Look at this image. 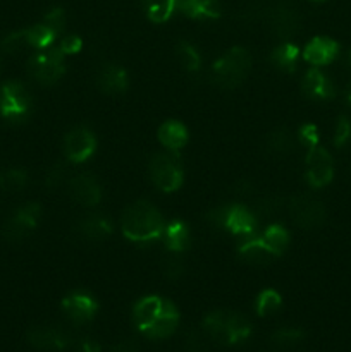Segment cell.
Here are the masks:
<instances>
[{"label": "cell", "instance_id": "484cf974", "mask_svg": "<svg viewBox=\"0 0 351 352\" xmlns=\"http://www.w3.org/2000/svg\"><path fill=\"white\" fill-rule=\"evenodd\" d=\"M181 0H141L145 14L148 19L155 24H162L172 17V14L178 10Z\"/></svg>", "mask_w": 351, "mask_h": 352}, {"label": "cell", "instance_id": "e575fe53", "mask_svg": "<svg viewBox=\"0 0 351 352\" xmlns=\"http://www.w3.org/2000/svg\"><path fill=\"white\" fill-rule=\"evenodd\" d=\"M274 342L282 344V346H288V344H296L303 339V332L299 329H292V327H288V329H279L277 332L272 336Z\"/></svg>", "mask_w": 351, "mask_h": 352}, {"label": "cell", "instance_id": "30bf717a", "mask_svg": "<svg viewBox=\"0 0 351 352\" xmlns=\"http://www.w3.org/2000/svg\"><path fill=\"white\" fill-rule=\"evenodd\" d=\"M41 206L38 203H26V205L19 206L16 212L10 215L6 226L2 229V237L9 243H19V241L26 239L34 229H36L38 222H40Z\"/></svg>", "mask_w": 351, "mask_h": 352}, {"label": "cell", "instance_id": "ba28073f", "mask_svg": "<svg viewBox=\"0 0 351 352\" xmlns=\"http://www.w3.org/2000/svg\"><path fill=\"white\" fill-rule=\"evenodd\" d=\"M31 95L19 81H7L0 88V116L9 122H23L31 112Z\"/></svg>", "mask_w": 351, "mask_h": 352}, {"label": "cell", "instance_id": "cb8c5ba5", "mask_svg": "<svg viewBox=\"0 0 351 352\" xmlns=\"http://www.w3.org/2000/svg\"><path fill=\"white\" fill-rule=\"evenodd\" d=\"M188 129H186L184 124H181L179 120H167V122H164L158 127V141H160L167 150H181V148L188 143Z\"/></svg>", "mask_w": 351, "mask_h": 352}, {"label": "cell", "instance_id": "2e32d148", "mask_svg": "<svg viewBox=\"0 0 351 352\" xmlns=\"http://www.w3.org/2000/svg\"><path fill=\"white\" fill-rule=\"evenodd\" d=\"M26 339L40 351H64L71 344L69 333L55 327H33L28 330Z\"/></svg>", "mask_w": 351, "mask_h": 352}, {"label": "cell", "instance_id": "8d00e7d4", "mask_svg": "<svg viewBox=\"0 0 351 352\" xmlns=\"http://www.w3.org/2000/svg\"><path fill=\"white\" fill-rule=\"evenodd\" d=\"M64 175H65V167L61 164V162H57V164L52 165L50 168H48L47 175H45V184H47V188H58V186L64 182Z\"/></svg>", "mask_w": 351, "mask_h": 352}, {"label": "cell", "instance_id": "5bb4252c", "mask_svg": "<svg viewBox=\"0 0 351 352\" xmlns=\"http://www.w3.org/2000/svg\"><path fill=\"white\" fill-rule=\"evenodd\" d=\"M96 309H98V305L86 292H71L62 299V311L71 322L78 325L92 322L96 315Z\"/></svg>", "mask_w": 351, "mask_h": 352}, {"label": "cell", "instance_id": "83f0119b", "mask_svg": "<svg viewBox=\"0 0 351 352\" xmlns=\"http://www.w3.org/2000/svg\"><path fill=\"white\" fill-rule=\"evenodd\" d=\"M260 237L264 239V243L267 244L268 250H270L277 258L282 256L284 251L288 250L289 234L288 230H286L282 226H279V223H272V226H268Z\"/></svg>", "mask_w": 351, "mask_h": 352}, {"label": "cell", "instance_id": "f546056e", "mask_svg": "<svg viewBox=\"0 0 351 352\" xmlns=\"http://www.w3.org/2000/svg\"><path fill=\"white\" fill-rule=\"evenodd\" d=\"M28 174L21 168H7L0 172V189L2 191L16 192L26 188Z\"/></svg>", "mask_w": 351, "mask_h": 352}, {"label": "cell", "instance_id": "8fae6325", "mask_svg": "<svg viewBox=\"0 0 351 352\" xmlns=\"http://www.w3.org/2000/svg\"><path fill=\"white\" fill-rule=\"evenodd\" d=\"M305 179L310 188L320 189L326 188L334 177V162L329 151L322 146L308 148L305 158Z\"/></svg>", "mask_w": 351, "mask_h": 352}, {"label": "cell", "instance_id": "836d02e7", "mask_svg": "<svg viewBox=\"0 0 351 352\" xmlns=\"http://www.w3.org/2000/svg\"><path fill=\"white\" fill-rule=\"evenodd\" d=\"M351 138V120L348 117H339L336 124V131H334V144L337 148L344 146Z\"/></svg>", "mask_w": 351, "mask_h": 352}, {"label": "cell", "instance_id": "277c9868", "mask_svg": "<svg viewBox=\"0 0 351 352\" xmlns=\"http://www.w3.org/2000/svg\"><path fill=\"white\" fill-rule=\"evenodd\" d=\"M203 329L217 342L234 346L250 337L251 323L240 313L212 311L203 320Z\"/></svg>", "mask_w": 351, "mask_h": 352}, {"label": "cell", "instance_id": "7c38bea8", "mask_svg": "<svg viewBox=\"0 0 351 352\" xmlns=\"http://www.w3.org/2000/svg\"><path fill=\"white\" fill-rule=\"evenodd\" d=\"M265 19H267L272 34L282 41L291 40L299 31V26H301L298 10L288 2H279L275 6L268 7Z\"/></svg>", "mask_w": 351, "mask_h": 352}, {"label": "cell", "instance_id": "d590c367", "mask_svg": "<svg viewBox=\"0 0 351 352\" xmlns=\"http://www.w3.org/2000/svg\"><path fill=\"white\" fill-rule=\"evenodd\" d=\"M298 138L306 148H313L319 144V129L313 124H303L298 131Z\"/></svg>", "mask_w": 351, "mask_h": 352}, {"label": "cell", "instance_id": "3957f363", "mask_svg": "<svg viewBox=\"0 0 351 352\" xmlns=\"http://www.w3.org/2000/svg\"><path fill=\"white\" fill-rule=\"evenodd\" d=\"M251 69V55L246 48L233 47L212 65V81L222 89L241 86Z\"/></svg>", "mask_w": 351, "mask_h": 352}, {"label": "cell", "instance_id": "d6986e66", "mask_svg": "<svg viewBox=\"0 0 351 352\" xmlns=\"http://www.w3.org/2000/svg\"><path fill=\"white\" fill-rule=\"evenodd\" d=\"M301 91L312 100H330L336 95V88L330 79L317 67H312L305 74L301 81Z\"/></svg>", "mask_w": 351, "mask_h": 352}, {"label": "cell", "instance_id": "52a82bcc", "mask_svg": "<svg viewBox=\"0 0 351 352\" xmlns=\"http://www.w3.org/2000/svg\"><path fill=\"white\" fill-rule=\"evenodd\" d=\"M65 55L58 47H50L47 50H38L28 60V74L43 86L55 85L65 74Z\"/></svg>", "mask_w": 351, "mask_h": 352}, {"label": "cell", "instance_id": "d4e9b609", "mask_svg": "<svg viewBox=\"0 0 351 352\" xmlns=\"http://www.w3.org/2000/svg\"><path fill=\"white\" fill-rule=\"evenodd\" d=\"M58 34L61 33L54 26L45 23V21L24 30V38H26L28 47L34 48V50H47V48H50Z\"/></svg>", "mask_w": 351, "mask_h": 352}, {"label": "cell", "instance_id": "e0dca14e", "mask_svg": "<svg viewBox=\"0 0 351 352\" xmlns=\"http://www.w3.org/2000/svg\"><path fill=\"white\" fill-rule=\"evenodd\" d=\"M337 54H339V45H337V41L326 36L313 38L303 48V58L310 65H313V67L330 64L337 57Z\"/></svg>", "mask_w": 351, "mask_h": 352}, {"label": "cell", "instance_id": "6da1fadb", "mask_svg": "<svg viewBox=\"0 0 351 352\" xmlns=\"http://www.w3.org/2000/svg\"><path fill=\"white\" fill-rule=\"evenodd\" d=\"M134 325L148 339H167L179 325V311L169 299L160 296H147L133 308Z\"/></svg>", "mask_w": 351, "mask_h": 352}, {"label": "cell", "instance_id": "d6a6232c", "mask_svg": "<svg viewBox=\"0 0 351 352\" xmlns=\"http://www.w3.org/2000/svg\"><path fill=\"white\" fill-rule=\"evenodd\" d=\"M0 47H2V50L7 52V54H16V52L23 50L24 47H28L26 38H24V30L14 31V33L7 34L2 40V43H0Z\"/></svg>", "mask_w": 351, "mask_h": 352}, {"label": "cell", "instance_id": "44dd1931", "mask_svg": "<svg viewBox=\"0 0 351 352\" xmlns=\"http://www.w3.org/2000/svg\"><path fill=\"white\" fill-rule=\"evenodd\" d=\"M178 12L195 21L217 19L220 17V2L219 0H181Z\"/></svg>", "mask_w": 351, "mask_h": 352}, {"label": "cell", "instance_id": "bcb514c9", "mask_svg": "<svg viewBox=\"0 0 351 352\" xmlns=\"http://www.w3.org/2000/svg\"><path fill=\"white\" fill-rule=\"evenodd\" d=\"M313 2H326V0H313Z\"/></svg>", "mask_w": 351, "mask_h": 352}, {"label": "cell", "instance_id": "4316f807", "mask_svg": "<svg viewBox=\"0 0 351 352\" xmlns=\"http://www.w3.org/2000/svg\"><path fill=\"white\" fill-rule=\"evenodd\" d=\"M298 57L299 48L295 43H291V41H282L270 54V60L274 62L275 67L284 72H295L296 64H298Z\"/></svg>", "mask_w": 351, "mask_h": 352}, {"label": "cell", "instance_id": "7402d4cb", "mask_svg": "<svg viewBox=\"0 0 351 352\" xmlns=\"http://www.w3.org/2000/svg\"><path fill=\"white\" fill-rule=\"evenodd\" d=\"M237 253L240 256L243 258L244 261L253 265H265L268 261H272L275 256L270 250L267 248V244L264 243L260 236H251V237H244L243 243L240 244L237 248Z\"/></svg>", "mask_w": 351, "mask_h": 352}, {"label": "cell", "instance_id": "f6af8a7d", "mask_svg": "<svg viewBox=\"0 0 351 352\" xmlns=\"http://www.w3.org/2000/svg\"><path fill=\"white\" fill-rule=\"evenodd\" d=\"M346 65H348V69L351 71V50L346 54Z\"/></svg>", "mask_w": 351, "mask_h": 352}, {"label": "cell", "instance_id": "ffe728a7", "mask_svg": "<svg viewBox=\"0 0 351 352\" xmlns=\"http://www.w3.org/2000/svg\"><path fill=\"white\" fill-rule=\"evenodd\" d=\"M76 234L89 243H102L112 234V226L102 215H86L74 227Z\"/></svg>", "mask_w": 351, "mask_h": 352}, {"label": "cell", "instance_id": "ee69618b", "mask_svg": "<svg viewBox=\"0 0 351 352\" xmlns=\"http://www.w3.org/2000/svg\"><path fill=\"white\" fill-rule=\"evenodd\" d=\"M344 98H346V102L350 103V105H351V85L348 86L346 91H344Z\"/></svg>", "mask_w": 351, "mask_h": 352}, {"label": "cell", "instance_id": "7bdbcfd3", "mask_svg": "<svg viewBox=\"0 0 351 352\" xmlns=\"http://www.w3.org/2000/svg\"><path fill=\"white\" fill-rule=\"evenodd\" d=\"M186 340H188V349L189 351H198L200 346H202V342H200V337L196 336L195 332L189 333L188 339H186Z\"/></svg>", "mask_w": 351, "mask_h": 352}, {"label": "cell", "instance_id": "9c48e42d", "mask_svg": "<svg viewBox=\"0 0 351 352\" xmlns=\"http://www.w3.org/2000/svg\"><path fill=\"white\" fill-rule=\"evenodd\" d=\"M288 210L289 215H291V220L299 229H319L327 220L326 205L312 195H298L295 198H291Z\"/></svg>", "mask_w": 351, "mask_h": 352}, {"label": "cell", "instance_id": "f35d334b", "mask_svg": "<svg viewBox=\"0 0 351 352\" xmlns=\"http://www.w3.org/2000/svg\"><path fill=\"white\" fill-rule=\"evenodd\" d=\"M81 47H83L81 38L76 36V34H69V36L62 38L61 45H58V50H61L64 55H74L81 50Z\"/></svg>", "mask_w": 351, "mask_h": 352}, {"label": "cell", "instance_id": "9a60e30c", "mask_svg": "<svg viewBox=\"0 0 351 352\" xmlns=\"http://www.w3.org/2000/svg\"><path fill=\"white\" fill-rule=\"evenodd\" d=\"M72 199L86 208H93L102 201V186L92 174H78L69 181Z\"/></svg>", "mask_w": 351, "mask_h": 352}, {"label": "cell", "instance_id": "b9f144b4", "mask_svg": "<svg viewBox=\"0 0 351 352\" xmlns=\"http://www.w3.org/2000/svg\"><path fill=\"white\" fill-rule=\"evenodd\" d=\"M81 352H102V347L96 340L93 339H85L81 342Z\"/></svg>", "mask_w": 351, "mask_h": 352}, {"label": "cell", "instance_id": "603a6c76", "mask_svg": "<svg viewBox=\"0 0 351 352\" xmlns=\"http://www.w3.org/2000/svg\"><path fill=\"white\" fill-rule=\"evenodd\" d=\"M165 248L171 253H182L189 248L191 236H189V227L182 220H174L169 226H165L164 234H162Z\"/></svg>", "mask_w": 351, "mask_h": 352}, {"label": "cell", "instance_id": "5b68a950", "mask_svg": "<svg viewBox=\"0 0 351 352\" xmlns=\"http://www.w3.org/2000/svg\"><path fill=\"white\" fill-rule=\"evenodd\" d=\"M206 220L210 226L215 229L229 230L234 236L241 237H251L255 236V230L258 227V219L250 208L240 205H231V206H219L213 208L212 212L206 215Z\"/></svg>", "mask_w": 351, "mask_h": 352}, {"label": "cell", "instance_id": "74e56055", "mask_svg": "<svg viewBox=\"0 0 351 352\" xmlns=\"http://www.w3.org/2000/svg\"><path fill=\"white\" fill-rule=\"evenodd\" d=\"M176 254L178 253H174L172 256L165 258L164 265H162V268H164V274L167 275L169 278H179L182 275V272H184V265H182V261L179 260Z\"/></svg>", "mask_w": 351, "mask_h": 352}, {"label": "cell", "instance_id": "ab89813d", "mask_svg": "<svg viewBox=\"0 0 351 352\" xmlns=\"http://www.w3.org/2000/svg\"><path fill=\"white\" fill-rule=\"evenodd\" d=\"M43 21H45V23L50 24V26H54L55 30L58 31V33H62V30H64V26H65V14H64V10L58 9V7H55V9L48 10V12L45 14Z\"/></svg>", "mask_w": 351, "mask_h": 352}, {"label": "cell", "instance_id": "f1b7e54d", "mask_svg": "<svg viewBox=\"0 0 351 352\" xmlns=\"http://www.w3.org/2000/svg\"><path fill=\"white\" fill-rule=\"evenodd\" d=\"M176 55H178L182 67L189 72H196L200 69V65H202V55H200V52L189 41H179L178 47H176Z\"/></svg>", "mask_w": 351, "mask_h": 352}, {"label": "cell", "instance_id": "1f68e13d", "mask_svg": "<svg viewBox=\"0 0 351 352\" xmlns=\"http://www.w3.org/2000/svg\"><path fill=\"white\" fill-rule=\"evenodd\" d=\"M282 306V299L279 296V292L272 291V289H265L258 294L257 305H255V309L260 316H268L274 315L279 308Z\"/></svg>", "mask_w": 351, "mask_h": 352}, {"label": "cell", "instance_id": "ac0fdd59", "mask_svg": "<svg viewBox=\"0 0 351 352\" xmlns=\"http://www.w3.org/2000/svg\"><path fill=\"white\" fill-rule=\"evenodd\" d=\"M96 86L105 95H124L129 86V78L120 65L105 64L96 74Z\"/></svg>", "mask_w": 351, "mask_h": 352}, {"label": "cell", "instance_id": "4dcf8cb0", "mask_svg": "<svg viewBox=\"0 0 351 352\" xmlns=\"http://www.w3.org/2000/svg\"><path fill=\"white\" fill-rule=\"evenodd\" d=\"M267 148L270 153L275 155L289 153L292 150V134L284 127L272 131L267 138Z\"/></svg>", "mask_w": 351, "mask_h": 352}, {"label": "cell", "instance_id": "60d3db41", "mask_svg": "<svg viewBox=\"0 0 351 352\" xmlns=\"http://www.w3.org/2000/svg\"><path fill=\"white\" fill-rule=\"evenodd\" d=\"M112 352H140V351H138V346L133 342V340H123V342H119L116 347H114Z\"/></svg>", "mask_w": 351, "mask_h": 352}, {"label": "cell", "instance_id": "7a4b0ae2", "mask_svg": "<svg viewBox=\"0 0 351 352\" xmlns=\"http://www.w3.org/2000/svg\"><path fill=\"white\" fill-rule=\"evenodd\" d=\"M165 223L160 212L148 201L131 203L120 217V230L133 243H151L160 239Z\"/></svg>", "mask_w": 351, "mask_h": 352}, {"label": "cell", "instance_id": "8992f818", "mask_svg": "<svg viewBox=\"0 0 351 352\" xmlns=\"http://www.w3.org/2000/svg\"><path fill=\"white\" fill-rule=\"evenodd\" d=\"M148 175L155 188L162 192L178 191L184 181L181 160L174 153H155L148 164Z\"/></svg>", "mask_w": 351, "mask_h": 352}, {"label": "cell", "instance_id": "4fadbf2b", "mask_svg": "<svg viewBox=\"0 0 351 352\" xmlns=\"http://www.w3.org/2000/svg\"><path fill=\"white\" fill-rule=\"evenodd\" d=\"M96 150V138L88 127L78 126L64 136V155L72 164L86 162Z\"/></svg>", "mask_w": 351, "mask_h": 352}]
</instances>
